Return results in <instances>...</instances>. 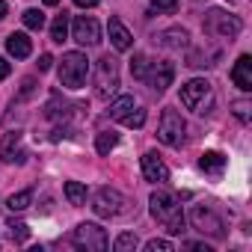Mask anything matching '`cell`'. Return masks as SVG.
<instances>
[{
	"instance_id": "6da1fadb",
	"label": "cell",
	"mask_w": 252,
	"mask_h": 252,
	"mask_svg": "<svg viewBox=\"0 0 252 252\" xmlns=\"http://www.w3.org/2000/svg\"><path fill=\"white\" fill-rule=\"evenodd\" d=\"M149 205H152V217L160 225H166L169 234H181L184 231V211H181V205H178L175 196H169L163 190H155L152 199H149Z\"/></svg>"
},
{
	"instance_id": "7a4b0ae2",
	"label": "cell",
	"mask_w": 252,
	"mask_h": 252,
	"mask_svg": "<svg viewBox=\"0 0 252 252\" xmlns=\"http://www.w3.org/2000/svg\"><path fill=\"white\" fill-rule=\"evenodd\" d=\"M181 104L193 113H208L214 107V86L205 80V77H193L181 86Z\"/></svg>"
},
{
	"instance_id": "3957f363",
	"label": "cell",
	"mask_w": 252,
	"mask_h": 252,
	"mask_svg": "<svg viewBox=\"0 0 252 252\" xmlns=\"http://www.w3.org/2000/svg\"><path fill=\"white\" fill-rule=\"evenodd\" d=\"M86 74H89V60H86V54H80V51L63 54V60H60V83H63L65 89H80V86L86 83Z\"/></svg>"
},
{
	"instance_id": "277c9868",
	"label": "cell",
	"mask_w": 252,
	"mask_h": 252,
	"mask_svg": "<svg viewBox=\"0 0 252 252\" xmlns=\"http://www.w3.org/2000/svg\"><path fill=\"white\" fill-rule=\"evenodd\" d=\"M92 208H95L98 217L116 220V217H122V214H128V199H125L119 190H113V187H101V190L95 193V199H92Z\"/></svg>"
},
{
	"instance_id": "5b68a950",
	"label": "cell",
	"mask_w": 252,
	"mask_h": 252,
	"mask_svg": "<svg viewBox=\"0 0 252 252\" xmlns=\"http://www.w3.org/2000/svg\"><path fill=\"white\" fill-rule=\"evenodd\" d=\"M116 89H119V63H116V57L104 54L98 60V68H95V95L110 98Z\"/></svg>"
},
{
	"instance_id": "8992f818",
	"label": "cell",
	"mask_w": 252,
	"mask_h": 252,
	"mask_svg": "<svg viewBox=\"0 0 252 252\" xmlns=\"http://www.w3.org/2000/svg\"><path fill=\"white\" fill-rule=\"evenodd\" d=\"M71 243H74L77 249H86V252H104V249L110 246L107 231H104L101 225H95V222H80V225L74 228V234H71Z\"/></svg>"
},
{
	"instance_id": "52a82bcc",
	"label": "cell",
	"mask_w": 252,
	"mask_h": 252,
	"mask_svg": "<svg viewBox=\"0 0 252 252\" xmlns=\"http://www.w3.org/2000/svg\"><path fill=\"white\" fill-rule=\"evenodd\" d=\"M240 30H243L240 18L222 12V9H211V12L205 15V33H208V36H225V39H234Z\"/></svg>"
},
{
	"instance_id": "ba28073f",
	"label": "cell",
	"mask_w": 252,
	"mask_h": 252,
	"mask_svg": "<svg viewBox=\"0 0 252 252\" xmlns=\"http://www.w3.org/2000/svg\"><path fill=\"white\" fill-rule=\"evenodd\" d=\"M184 131H187V125H184L181 113L163 110L160 125H158V140H160L163 146H181V143H184Z\"/></svg>"
},
{
	"instance_id": "9c48e42d",
	"label": "cell",
	"mask_w": 252,
	"mask_h": 252,
	"mask_svg": "<svg viewBox=\"0 0 252 252\" xmlns=\"http://www.w3.org/2000/svg\"><path fill=\"white\" fill-rule=\"evenodd\" d=\"M190 222H193V228H196V231H202V234H208V237H222V234H225L222 220H220L211 208L196 205V208L190 211Z\"/></svg>"
},
{
	"instance_id": "30bf717a",
	"label": "cell",
	"mask_w": 252,
	"mask_h": 252,
	"mask_svg": "<svg viewBox=\"0 0 252 252\" xmlns=\"http://www.w3.org/2000/svg\"><path fill=\"white\" fill-rule=\"evenodd\" d=\"M71 39L77 42V45H98L101 42V27H98V21L95 18H89V15H80V18H74V24H71Z\"/></svg>"
},
{
	"instance_id": "8fae6325",
	"label": "cell",
	"mask_w": 252,
	"mask_h": 252,
	"mask_svg": "<svg viewBox=\"0 0 252 252\" xmlns=\"http://www.w3.org/2000/svg\"><path fill=\"white\" fill-rule=\"evenodd\" d=\"M175 80V65L160 60V63H149V71H146V83L158 92H166Z\"/></svg>"
},
{
	"instance_id": "7c38bea8",
	"label": "cell",
	"mask_w": 252,
	"mask_h": 252,
	"mask_svg": "<svg viewBox=\"0 0 252 252\" xmlns=\"http://www.w3.org/2000/svg\"><path fill=\"white\" fill-rule=\"evenodd\" d=\"M143 175H146V181L166 184L169 181V166L160 160L158 152H149V155H143Z\"/></svg>"
},
{
	"instance_id": "4fadbf2b",
	"label": "cell",
	"mask_w": 252,
	"mask_h": 252,
	"mask_svg": "<svg viewBox=\"0 0 252 252\" xmlns=\"http://www.w3.org/2000/svg\"><path fill=\"white\" fill-rule=\"evenodd\" d=\"M231 80H234V86L243 89V92L252 89V57L243 54V57L234 63V68H231Z\"/></svg>"
},
{
	"instance_id": "5bb4252c",
	"label": "cell",
	"mask_w": 252,
	"mask_h": 252,
	"mask_svg": "<svg viewBox=\"0 0 252 252\" xmlns=\"http://www.w3.org/2000/svg\"><path fill=\"white\" fill-rule=\"evenodd\" d=\"M107 30H110V45L116 48V51H128L131 48V42H134V36L128 33V27H125L119 18H110V24H107Z\"/></svg>"
},
{
	"instance_id": "9a60e30c",
	"label": "cell",
	"mask_w": 252,
	"mask_h": 252,
	"mask_svg": "<svg viewBox=\"0 0 252 252\" xmlns=\"http://www.w3.org/2000/svg\"><path fill=\"white\" fill-rule=\"evenodd\" d=\"M6 51L15 57V60H27L33 54V42L27 39V33H12L6 39Z\"/></svg>"
},
{
	"instance_id": "2e32d148",
	"label": "cell",
	"mask_w": 252,
	"mask_h": 252,
	"mask_svg": "<svg viewBox=\"0 0 252 252\" xmlns=\"http://www.w3.org/2000/svg\"><path fill=\"white\" fill-rule=\"evenodd\" d=\"M187 39H190V33H187L184 27H172V30H163V33H160V45H163V48H172V51L187 48Z\"/></svg>"
},
{
	"instance_id": "e0dca14e",
	"label": "cell",
	"mask_w": 252,
	"mask_h": 252,
	"mask_svg": "<svg viewBox=\"0 0 252 252\" xmlns=\"http://www.w3.org/2000/svg\"><path fill=\"white\" fill-rule=\"evenodd\" d=\"M18 143H21V134L18 131L3 137V160L6 163H24V152L18 149Z\"/></svg>"
},
{
	"instance_id": "ac0fdd59",
	"label": "cell",
	"mask_w": 252,
	"mask_h": 252,
	"mask_svg": "<svg viewBox=\"0 0 252 252\" xmlns=\"http://www.w3.org/2000/svg\"><path fill=\"white\" fill-rule=\"evenodd\" d=\"M199 169L208 172V175H220V172L225 169V158H222L220 152H205V155L199 158Z\"/></svg>"
},
{
	"instance_id": "d6986e66",
	"label": "cell",
	"mask_w": 252,
	"mask_h": 252,
	"mask_svg": "<svg viewBox=\"0 0 252 252\" xmlns=\"http://www.w3.org/2000/svg\"><path fill=\"white\" fill-rule=\"evenodd\" d=\"M131 110H134V98H131V95H122V98H116V101L110 104L107 113H110V119H119V122H122Z\"/></svg>"
},
{
	"instance_id": "ffe728a7",
	"label": "cell",
	"mask_w": 252,
	"mask_h": 252,
	"mask_svg": "<svg viewBox=\"0 0 252 252\" xmlns=\"http://www.w3.org/2000/svg\"><path fill=\"white\" fill-rule=\"evenodd\" d=\"M65 36H68V15L63 12V15H57V18H54V24H51V39L63 45V42H65Z\"/></svg>"
},
{
	"instance_id": "44dd1931",
	"label": "cell",
	"mask_w": 252,
	"mask_h": 252,
	"mask_svg": "<svg viewBox=\"0 0 252 252\" xmlns=\"http://www.w3.org/2000/svg\"><path fill=\"white\" fill-rule=\"evenodd\" d=\"M178 12V0H152L149 3V15H172Z\"/></svg>"
},
{
	"instance_id": "7402d4cb",
	"label": "cell",
	"mask_w": 252,
	"mask_h": 252,
	"mask_svg": "<svg viewBox=\"0 0 252 252\" xmlns=\"http://www.w3.org/2000/svg\"><path fill=\"white\" fill-rule=\"evenodd\" d=\"M116 143H119V137L113 131H101L98 140H95V149H98V155H110L116 149Z\"/></svg>"
},
{
	"instance_id": "603a6c76",
	"label": "cell",
	"mask_w": 252,
	"mask_h": 252,
	"mask_svg": "<svg viewBox=\"0 0 252 252\" xmlns=\"http://www.w3.org/2000/svg\"><path fill=\"white\" fill-rule=\"evenodd\" d=\"M65 199H68L71 205H83V202H86V187H83L80 181H68V184H65Z\"/></svg>"
},
{
	"instance_id": "cb8c5ba5",
	"label": "cell",
	"mask_w": 252,
	"mask_h": 252,
	"mask_svg": "<svg viewBox=\"0 0 252 252\" xmlns=\"http://www.w3.org/2000/svg\"><path fill=\"white\" fill-rule=\"evenodd\" d=\"M30 202H33V190H21V193H12L9 196L6 208L9 211H24V208H30Z\"/></svg>"
},
{
	"instance_id": "d4e9b609",
	"label": "cell",
	"mask_w": 252,
	"mask_h": 252,
	"mask_svg": "<svg viewBox=\"0 0 252 252\" xmlns=\"http://www.w3.org/2000/svg\"><path fill=\"white\" fill-rule=\"evenodd\" d=\"M137 243H140V240H137L134 231H122L113 246H116V252H131V249H137Z\"/></svg>"
},
{
	"instance_id": "484cf974",
	"label": "cell",
	"mask_w": 252,
	"mask_h": 252,
	"mask_svg": "<svg viewBox=\"0 0 252 252\" xmlns=\"http://www.w3.org/2000/svg\"><path fill=\"white\" fill-rule=\"evenodd\" d=\"M24 27H27V30H42V27H45V12L27 9V12H24Z\"/></svg>"
},
{
	"instance_id": "4316f807",
	"label": "cell",
	"mask_w": 252,
	"mask_h": 252,
	"mask_svg": "<svg viewBox=\"0 0 252 252\" xmlns=\"http://www.w3.org/2000/svg\"><path fill=\"white\" fill-rule=\"evenodd\" d=\"M48 116H51V119H68V116H71V110H68V104H65V101H63V107H60V98L54 95V98H51V104H48Z\"/></svg>"
},
{
	"instance_id": "83f0119b",
	"label": "cell",
	"mask_w": 252,
	"mask_h": 252,
	"mask_svg": "<svg viewBox=\"0 0 252 252\" xmlns=\"http://www.w3.org/2000/svg\"><path fill=\"white\" fill-rule=\"evenodd\" d=\"M9 237H12L15 243H24V240L30 237V225H27V222H9Z\"/></svg>"
},
{
	"instance_id": "f1b7e54d",
	"label": "cell",
	"mask_w": 252,
	"mask_h": 252,
	"mask_svg": "<svg viewBox=\"0 0 252 252\" xmlns=\"http://www.w3.org/2000/svg\"><path fill=\"white\" fill-rule=\"evenodd\" d=\"M146 71H149V60H146L143 54H137L134 63H131V74H134L137 80H146Z\"/></svg>"
},
{
	"instance_id": "f546056e",
	"label": "cell",
	"mask_w": 252,
	"mask_h": 252,
	"mask_svg": "<svg viewBox=\"0 0 252 252\" xmlns=\"http://www.w3.org/2000/svg\"><path fill=\"white\" fill-rule=\"evenodd\" d=\"M122 122L128 125V128H143V125H146V110H137V107H134V110L125 116Z\"/></svg>"
},
{
	"instance_id": "4dcf8cb0",
	"label": "cell",
	"mask_w": 252,
	"mask_h": 252,
	"mask_svg": "<svg viewBox=\"0 0 252 252\" xmlns=\"http://www.w3.org/2000/svg\"><path fill=\"white\" fill-rule=\"evenodd\" d=\"M172 249H175V246H172L169 240H158V237L146 243V252H172Z\"/></svg>"
},
{
	"instance_id": "1f68e13d",
	"label": "cell",
	"mask_w": 252,
	"mask_h": 252,
	"mask_svg": "<svg viewBox=\"0 0 252 252\" xmlns=\"http://www.w3.org/2000/svg\"><path fill=\"white\" fill-rule=\"evenodd\" d=\"M231 110H234V116H237L240 122H249V101H234Z\"/></svg>"
},
{
	"instance_id": "d6a6232c",
	"label": "cell",
	"mask_w": 252,
	"mask_h": 252,
	"mask_svg": "<svg viewBox=\"0 0 252 252\" xmlns=\"http://www.w3.org/2000/svg\"><path fill=\"white\" fill-rule=\"evenodd\" d=\"M51 63H54V57H51V54H42V57H39V71H48Z\"/></svg>"
},
{
	"instance_id": "836d02e7",
	"label": "cell",
	"mask_w": 252,
	"mask_h": 252,
	"mask_svg": "<svg viewBox=\"0 0 252 252\" xmlns=\"http://www.w3.org/2000/svg\"><path fill=\"white\" fill-rule=\"evenodd\" d=\"M184 249H199V252H211V246H208V243H196V240H187V243H184Z\"/></svg>"
},
{
	"instance_id": "e575fe53",
	"label": "cell",
	"mask_w": 252,
	"mask_h": 252,
	"mask_svg": "<svg viewBox=\"0 0 252 252\" xmlns=\"http://www.w3.org/2000/svg\"><path fill=\"white\" fill-rule=\"evenodd\" d=\"M74 3L80 6V9H92V6H98L101 0H74Z\"/></svg>"
},
{
	"instance_id": "d590c367",
	"label": "cell",
	"mask_w": 252,
	"mask_h": 252,
	"mask_svg": "<svg viewBox=\"0 0 252 252\" xmlns=\"http://www.w3.org/2000/svg\"><path fill=\"white\" fill-rule=\"evenodd\" d=\"M6 74H9V63H6V60H3V57H0V80H3V77H6Z\"/></svg>"
},
{
	"instance_id": "8d00e7d4",
	"label": "cell",
	"mask_w": 252,
	"mask_h": 252,
	"mask_svg": "<svg viewBox=\"0 0 252 252\" xmlns=\"http://www.w3.org/2000/svg\"><path fill=\"white\" fill-rule=\"evenodd\" d=\"M6 12H9V6H6V0H0V21L6 18Z\"/></svg>"
},
{
	"instance_id": "74e56055",
	"label": "cell",
	"mask_w": 252,
	"mask_h": 252,
	"mask_svg": "<svg viewBox=\"0 0 252 252\" xmlns=\"http://www.w3.org/2000/svg\"><path fill=\"white\" fill-rule=\"evenodd\" d=\"M60 3V0H45V6H57Z\"/></svg>"
}]
</instances>
